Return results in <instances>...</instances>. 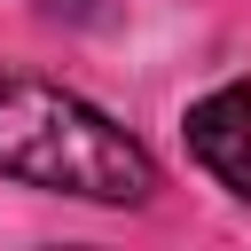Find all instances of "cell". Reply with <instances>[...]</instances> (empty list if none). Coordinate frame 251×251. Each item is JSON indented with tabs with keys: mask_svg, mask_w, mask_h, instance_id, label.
<instances>
[{
	"mask_svg": "<svg viewBox=\"0 0 251 251\" xmlns=\"http://www.w3.org/2000/svg\"><path fill=\"white\" fill-rule=\"evenodd\" d=\"M0 173L86 204H141L157 188V165L126 126L24 71H0Z\"/></svg>",
	"mask_w": 251,
	"mask_h": 251,
	"instance_id": "cell-1",
	"label": "cell"
},
{
	"mask_svg": "<svg viewBox=\"0 0 251 251\" xmlns=\"http://www.w3.org/2000/svg\"><path fill=\"white\" fill-rule=\"evenodd\" d=\"M188 149H196V165H204L235 204H251V78L212 86V94L188 110Z\"/></svg>",
	"mask_w": 251,
	"mask_h": 251,
	"instance_id": "cell-2",
	"label": "cell"
}]
</instances>
